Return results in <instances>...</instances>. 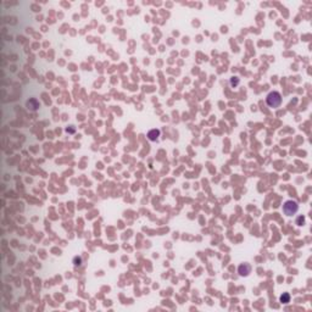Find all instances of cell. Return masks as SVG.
<instances>
[{
  "label": "cell",
  "instance_id": "obj_1",
  "mask_svg": "<svg viewBox=\"0 0 312 312\" xmlns=\"http://www.w3.org/2000/svg\"><path fill=\"white\" fill-rule=\"evenodd\" d=\"M266 104L269 106V107H273V109H277L282 104V95L279 92H271L267 96H266Z\"/></svg>",
  "mask_w": 312,
  "mask_h": 312
},
{
  "label": "cell",
  "instance_id": "obj_2",
  "mask_svg": "<svg viewBox=\"0 0 312 312\" xmlns=\"http://www.w3.org/2000/svg\"><path fill=\"white\" fill-rule=\"evenodd\" d=\"M282 208H283V212H284L286 216H293V215H295L296 212H297L299 205H297V203L294 201V200H288V201H285V203L283 204V207H282Z\"/></svg>",
  "mask_w": 312,
  "mask_h": 312
},
{
  "label": "cell",
  "instance_id": "obj_3",
  "mask_svg": "<svg viewBox=\"0 0 312 312\" xmlns=\"http://www.w3.org/2000/svg\"><path fill=\"white\" fill-rule=\"evenodd\" d=\"M238 273L240 277H247L251 273V265L249 264H242L238 267Z\"/></svg>",
  "mask_w": 312,
  "mask_h": 312
},
{
  "label": "cell",
  "instance_id": "obj_4",
  "mask_svg": "<svg viewBox=\"0 0 312 312\" xmlns=\"http://www.w3.org/2000/svg\"><path fill=\"white\" fill-rule=\"evenodd\" d=\"M26 106L29 109V110H33V111H35V110H38L39 109V106H40V104L38 103V100H37V99H29V100L26 103Z\"/></svg>",
  "mask_w": 312,
  "mask_h": 312
},
{
  "label": "cell",
  "instance_id": "obj_5",
  "mask_svg": "<svg viewBox=\"0 0 312 312\" xmlns=\"http://www.w3.org/2000/svg\"><path fill=\"white\" fill-rule=\"evenodd\" d=\"M159 137H160V131L159 129H151V131L148 132V138H149V140H151V142H156L159 139Z\"/></svg>",
  "mask_w": 312,
  "mask_h": 312
},
{
  "label": "cell",
  "instance_id": "obj_6",
  "mask_svg": "<svg viewBox=\"0 0 312 312\" xmlns=\"http://www.w3.org/2000/svg\"><path fill=\"white\" fill-rule=\"evenodd\" d=\"M279 301L282 304H288L290 302V294L289 293H283V295H280L279 297Z\"/></svg>",
  "mask_w": 312,
  "mask_h": 312
},
{
  "label": "cell",
  "instance_id": "obj_7",
  "mask_svg": "<svg viewBox=\"0 0 312 312\" xmlns=\"http://www.w3.org/2000/svg\"><path fill=\"white\" fill-rule=\"evenodd\" d=\"M73 264H74V266H81L82 265V257L81 256H76L73 258Z\"/></svg>",
  "mask_w": 312,
  "mask_h": 312
},
{
  "label": "cell",
  "instance_id": "obj_8",
  "mask_svg": "<svg viewBox=\"0 0 312 312\" xmlns=\"http://www.w3.org/2000/svg\"><path fill=\"white\" fill-rule=\"evenodd\" d=\"M239 84V78L238 77H232L231 78V85L232 87H236Z\"/></svg>",
  "mask_w": 312,
  "mask_h": 312
},
{
  "label": "cell",
  "instance_id": "obj_9",
  "mask_svg": "<svg viewBox=\"0 0 312 312\" xmlns=\"http://www.w3.org/2000/svg\"><path fill=\"white\" fill-rule=\"evenodd\" d=\"M304 223H305V217H302V216H300V217L296 220V224H297V226H304Z\"/></svg>",
  "mask_w": 312,
  "mask_h": 312
},
{
  "label": "cell",
  "instance_id": "obj_10",
  "mask_svg": "<svg viewBox=\"0 0 312 312\" xmlns=\"http://www.w3.org/2000/svg\"><path fill=\"white\" fill-rule=\"evenodd\" d=\"M66 132H67V133H73V132H74V128H66Z\"/></svg>",
  "mask_w": 312,
  "mask_h": 312
}]
</instances>
